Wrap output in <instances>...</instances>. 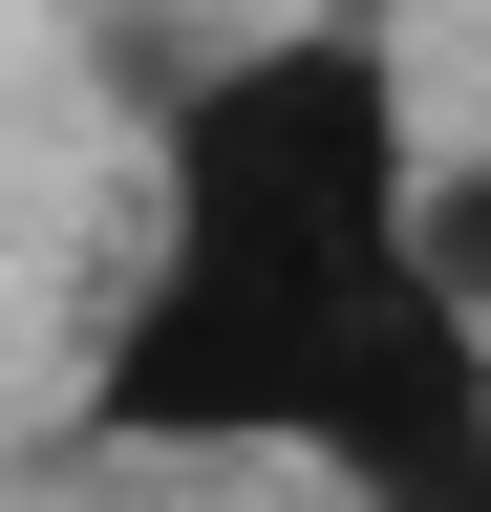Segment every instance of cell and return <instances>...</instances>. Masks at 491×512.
I'll list each match as a JSON object with an SVG mask.
<instances>
[{"label":"cell","instance_id":"cell-1","mask_svg":"<svg viewBox=\"0 0 491 512\" xmlns=\"http://www.w3.org/2000/svg\"><path fill=\"white\" fill-rule=\"evenodd\" d=\"M427 107L363 22L150 86V235L86 342V448L321 470L342 512H491V320L427 278Z\"/></svg>","mask_w":491,"mask_h":512},{"label":"cell","instance_id":"cell-2","mask_svg":"<svg viewBox=\"0 0 491 512\" xmlns=\"http://www.w3.org/2000/svg\"><path fill=\"white\" fill-rule=\"evenodd\" d=\"M406 235H427V278L491 320V150H427V214H406Z\"/></svg>","mask_w":491,"mask_h":512}]
</instances>
